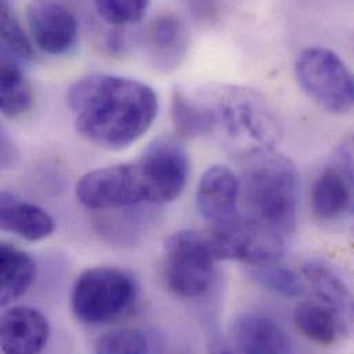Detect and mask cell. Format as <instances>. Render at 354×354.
I'll use <instances>...</instances> for the list:
<instances>
[{
	"label": "cell",
	"instance_id": "6da1fadb",
	"mask_svg": "<svg viewBox=\"0 0 354 354\" xmlns=\"http://www.w3.org/2000/svg\"><path fill=\"white\" fill-rule=\"evenodd\" d=\"M66 101L80 136L108 151H122L137 142L152 127L159 111L151 86L106 73L76 80Z\"/></svg>",
	"mask_w": 354,
	"mask_h": 354
},
{
	"label": "cell",
	"instance_id": "7a4b0ae2",
	"mask_svg": "<svg viewBox=\"0 0 354 354\" xmlns=\"http://www.w3.org/2000/svg\"><path fill=\"white\" fill-rule=\"evenodd\" d=\"M215 136L226 148L244 159L272 151L281 137V124L269 102L257 91L219 86L193 97Z\"/></svg>",
	"mask_w": 354,
	"mask_h": 354
},
{
	"label": "cell",
	"instance_id": "3957f363",
	"mask_svg": "<svg viewBox=\"0 0 354 354\" xmlns=\"http://www.w3.org/2000/svg\"><path fill=\"white\" fill-rule=\"evenodd\" d=\"M244 160L240 197L247 209L245 216L286 240L297 225L299 176L295 165L274 149Z\"/></svg>",
	"mask_w": 354,
	"mask_h": 354
},
{
	"label": "cell",
	"instance_id": "277c9868",
	"mask_svg": "<svg viewBox=\"0 0 354 354\" xmlns=\"http://www.w3.org/2000/svg\"><path fill=\"white\" fill-rule=\"evenodd\" d=\"M138 297L134 277L118 268L97 266L75 281L71 305L77 320L90 326L106 324L129 312Z\"/></svg>",
	"mask_w": 354,
	"mask_h": 354
},
{
	"label": "cell",
	"instance_id": "5b68a950",
	"mask_svg": "<svg viewBox=\"0 0 354 354\" xmlns=\"http://www.w3.org/2000/svg\"><path fill=\"white\" fill-rule=\"evenodd\" d=\"M302 90L323 109L342 115L354 108V73L338 54L324 47L304 50L295 62Z\"/></svg>",
	"mask_w": 354,
	"mask_h": 354
},
{
	"label": "cell",
	"instance_id": "8992f818",
	"mask_svg": "<svg viewBox=\"0 0 354 354\" xmlns=\"http://www.w3.org/2000/svg\"><path fill=\"white\" fill-rule=\"evenodd\" d=\"M165 276L169 288L182 298H198L209 291L216 258L205 234L180 230L165 244Z\"/></svg>",
	"mask_w": 354,
	"mask_h": 354
},
{
	"label": "cell",
	"instance_id": "52a82bcc",
	"mask_svg": "<svg viewBox=\"0 0 354 354\" xmlns=\"http://www.w3.org/2000/svg\"><path fill=\"white\" fill-rule=\"evenodd\" d=\"M136 163L142 177L148 204L174 201L183 192L190 162L186 148L177 138H156Z\"/></svg>",
	"mask_w": 354,
	"mask_h": 354
},
{
	"label": "cell",
	"instance_id": "ba28073f",
	"mask_svg": "<svg viewBox=\"0 0 354 354\" xmlns=\"http://www.w3.org/2000/svg\"><path fill=\"white\" fill-rule=\"evenodd\" d=\"M77 200L91 209H112L147 203V193L137 163L98 169L80 178Z\"/></svg>",
	"mask_w": 354,
	"mask_h": 354
},
{
	"label": "cell",
	"instance_id": "9c48e42d",
	"mask_svg": "<svg viewBox=\"0 0 354 354\" xmlns=\"http://www.w3.org/2000/svg\"><path fill=\"white\" fill-rule=\"evenodd\" d=\"M28 25L36 46L51 55L69 53L79 36L75 14L61 3L32 1L26 7Z\"/></svg>",
	"mask_w": 354,
	"mask_h": 354
},
{
	"label": "cell",
	"instance_id": "30bf717a",
	"mask_svg": "<svg viewBox=\"0 0 354 354\" xmlns=\"http://www.w3.org/2000/svg\"><path fill=\"white\" fill-rule=\"evenodd\" d=\"M239 200L240 179L230 169L212 166L200 178L196 192L197 208L211 227L240 216Z\"/></svg>",
	"mask_w": 354,
	"mask_h": 354
},
{
	"label": "cell",
	"instance_id": "8fae6325",
	"mask_svg": "<svg viewBox=\"0 0 354 354\" xmlns=\"http://www.w3.org/2000/svg\"><path fill=\"white\" fill-rule=\"evenodd\" d=\"M50 338L47 317L29 306H14L1 316L0 339L4 354H40Z\"/></svg>",
	"mask_w": 354,
	"mask_h": 354
},
{
	"label": "cell",
	"instance_id": "7c38bea8",
	"mask_svg": "<svg viewBox=\"0 0 354 354\" xmlns=\"http://www.w3.org/2000/svg\"><path fill=\"white\" fill-rule=\"evenodd\" d=\"M241 354H292V345L279 323L261 313L241 315L233 326Z\"/></svg>",
	"mask_w": 354,
	"mask_h": 354
},
{
	"label": "cell",
	"instance_id": "4fadbf2b",
	"mask_svg": "<svg viewBox=\"0 0 354 354\" xmlns=\"http://www.w3.org/2000/svg\"><path fill=\"white\" fill-rule=\"evenodd\" d=\"M0 226L28 241L44 240L55 230V222L46 209L18 200L7 190L0 197Z\"/></svg>",
	"mask_w": 354,
	"mask_h": 354
},
{
	"label": "cell",
	"instance_id": "5bb4252c",
	"mask_svg": "<svg viewBox=\"0 0 354 354\" xmlns=\"http://www.w3.org/2000/svg\"><path fill=\"white\" fill-rule=\"evenodd\" d=\"M147 46L153 64L159 69L177 68L186 53L187 33L176 15H162L148 29Z\"/></svg>",
	"mask_w": 354,
	"mask_h": 354
},
{
	"label": "cell",
	"instance_id": "9a60e30c",
	"mask_svg": "<svg viewBox=\"0 0 354 354\" xmlns=\"http://www.w3.org/2000/svg\"><path fill=\"white\" fill-rule=\"evenodd\" d=\"M304 274L330 309L354 315V288L341 270L323 261H309L304 265Z\"/></svg>",
	"mask_w": 354,
	"mask_h": 354
},
{
	"label": "cell",
	"instance_id": "2e32d148",
	"mask_svg": "<svg viewBox=\"0 0 354 354\" xmlns=\"http://www.w3.org/2000/svg\"><path fill=\"white\" fill-rule=\"evenodd\" d=\"M35 279V261L17 247L3 243L0 247V304L7 306L22 298Z\"/></svg>",
	"mask_w": 354,
	"mask_h": 354
},
{
	"label": "cell",
	"instance_id": "e0dca14e",
	"mask_svg": "<svg viewBox=\"0 0 354 354\" xmlns=\"http://www.w3.org/2000/svg\"><path fill=\"white\" fill-rule=\"evenodd\" d=\"M310 204L315 215L323 221L341 216L352 208V193L346 178L333 165L316 179Z\"/></svg>",
	"mask_w": 354,
	"mask_h": 354
},
{
	"label": "cell",
	"instance_id": "ac0fdd59",
	"mask_svg": "<svg viewBox=\"0 0 354 354\" xmlns=\"http://www.w3.org/2000/svg\"><path fill=\"white\" fill-rule=\"evenodd\" d=\"M33 91L21 65L1 57L0 109L6 118H19L33 106Z\"/></svg>",
	"mask_w": 354,
	"mask_h": 354
},
{
	"label": "cell",
	"instance_id": "d6986e66",
	"mask_svg": "<svg viewBox=\"0 0 354 354\" xmlns=\"http://www.w3.org/2000/svg\"><path fill=\"white\" fill-rule=\"evenodd\" d=\"M294 320L297 328L319 345H331L338 338L339 322L328 306L302 302L295 309Z\"/></svg>",
	"mask_w": 354,
	"mask_h": 354
},
{
	"label": "cell",
	"instance_id": "ffe728a7",
	"mask_svg": "<svg viewBox=\"0 0 354 354\" xmlns=\"http://www.w3.org/2000/svg\"><path fill=\"white\" fill-rule=\"evenodd\" d=\"M0 29L3 58L12 59L19 65L33 58L32 44L8 1L0 4Z\"/></svg>",
	"mask_w": 354,
	"mask_h": 354
},
{
	"label": "cell",
	"instance_id": "44dd1931",
	"mask_svg": "<svg viewBox=\"0 0 354 354\" xmlns=\"http://www.w3.org/2000/svg\"><path fill=\"white\" fill-rule=\"evenodd\" d=\"M248 274L261 287L286 298L299 297L304 292L299 277L291 269L276 262L250 266Z\"/></svg>",
	"mask_w": 354,
	"mask_h": 354
},
{
	"label": "cell",
	"instance_id": "7402d4cb",
	"mask_svg": "<svg viewBox=\"0 0 354 354\" xmlns=\"http://www.w3.org/2000/svg\"><path fill=\"white\" fill-rule=\"evenodd\" d=\"M171 116L176 130L185 137L208 136V124L200 105L185 91L176 90L171 102Z\"/></svg>",
	"mask_w": 354,
	"mask_h": 354
},
{
	"label": "cell",
	"instance_id": "603a6c76",
	"mask_svg": "<svg viewBox=\"0 0 354 354\" xmlns=\"http://www.w3.org/2000/svg\"><path fill=\"white\" fill-rule=\"evenodd\" d=\"M95 354H156L152 341L138 330H118L105 334L97 344Z\"/></svg>",
	"mask_w": 354,
	"mask_h": 354
},
{
	"label": "cell",
	"instance_id": "cb8c5ba5",
	"mask_svg": "<svg viewBox=\"0 0 354 354\" xmlns=\"http://www.w3.org/2000/svg\"><path fill=\"white\" fill-rule=\"evenodd\" d=\"M95 8L100 17L111 25L127 26L142 21L149 8V1L129 0V1H95Z\"/></svg>",
	"mask_w": 354,
	"mask_h": 354
},
{
	"label": "cell",
	"instance_id": "d4e9b609",
	"mask_svg": "<svg viewBox=\"0 0 354 354\" xmlns=\"http://www.w3.org/2000/svg\"><path fill=\"white\" fill-rule=\"evenodd\" d=\"M18 159V152L11 142L10 137L4 130H1V167L3 169H11L15 166Z\"/></svg>",
	"mask_w": 354,
	"mask_h": 354
},
{
	"label": "cell",
	"instance_id": "484cf974",
	"mask_svg": "<svg viewBox=\"0 0 354 354\" xmlns=\"http://www.w3.org/2000/svg\"><path fill=\"white\" fill-rule=\"evenodd\" d=\"M209 354H234L229 348H226L225 345H222L221 342H214L212 348H211V353Z\"/></svg>",
	"mask_w": 354,
	"mask_h": 354
}]
</instances>
